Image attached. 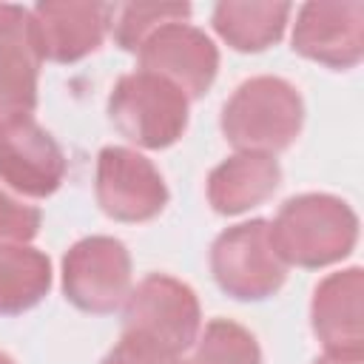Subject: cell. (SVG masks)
<instances>
[{"label":"cell","instance_id":"cell-7","mask_svg":"<svg viewBox=\"0 0 364 364\" xmlns=\"http://www.w3.org/2000/svg\"><path fill=\"white\" fill-rule=\"evenodd\" d=\"M94 196L114 222H151L168 205V185L159 168L136 148L105 145L97 154Z\"/></svg>","mask_w":364,"mask_h":364},{"label":"cell","instance_id":"cell-19","mask_svg":"<svg viewBox=\"0 0 364 364\" xmlns=\"http://www.w3.org/2000/svg\"><path fill=\"white\" fill-rule=\"evenodd\" d=\"M43 225L40 208L17 199L6 188H0V242H14V245H28Z\"/></svg>","mask_w":364,"mask_h":364},{"label":"cell","instance_id":"cell-20","mask_svg":"<svg viewBox=\"0 0 364 364\" xmlns=\"http://www.w3.org/2000/svg\"><path fill=\"white\" fill-rule=\"evenodd\" d=\"M100 364H173V358L151 338L122 330L119 341L105 353Z\"/></svg>","mask_w":364,"mask_h":364},{"label":"cell","instance_id":"cell-21","mask_svg":"<svg viewBox=\"0 0 364 364\" xmlns=\"http://www.w3.org/2000/svg\"><path fill=\"white\" fill-rule=\"evenodd\" d=\"M313 364H364V358H341V355H327V353H321Z\"/></svg>","mask_w":364,"mask_h":364},{"label":"cell","instance_id":"cell-9","mask_svg":"<svg viewBox=\"0 0 364 364\" xmlns=\"http://www.w3.org/2000/svg\"><path fill=\"white\" fill-rule=\"evenodd\" d=\"M293 51L318 65L344 71L364 57V3H304L293 23Z\"/></svg>","mask_w":364,"mask_h":364},{"label":"cell","instance_id":"cell-13","mask_svg":"<svg viewBox=\"0 0 364 364\" xmlns=\"http://www.w3.org/2000/svg\"><path fill=\"white\" fill-rule=\"evenodd\" d=\"M364 270L358 264L324 276L310 299V327L327 355L364 358Z\"/></svg>","mask_w":364,"mask_h":364},{"label":"cell","instance_id":"cell-18","mask_svg":"<svg viewBox=\"0 0 364 364\" xmlns=\"http://www.w3.org/2000/svg\"><path fill=\"white\" fill-rule=\"evenodd\" d=\"M191 6L188 3H128V6H114V20H111V34L114 43L122 51H139V46L165 23L173 20H188Z\"/></svg>","mask_w":364,"mask_h":364},{"label":"cell","instance_id":"cell-12","mask_svg":"<svg viewBox=\"0 0 364 364\" xmlns=\"http://www.w3.org/2000/svg\"><path fill=\"white\" fill-rule=\"evenodd\" d=\"M60 142L31 117L0 131V182L20 196L46 199L65 179Z\"/></svg>","mask_w":364,"mask_h":364},{"label":"cell","instance_id":"cell-14","mask_svg":"<svg viewBox=\"0 0 364 364\" xmlns=\"http://www.w3.org/2000/svg\"><path fill=\"white\" fill-rule=\"evenodd\" d=\"M282 185V165L270 154L236 151L208 173V202L222 216H239L267 202Z\"/></svg>","mask_w":364,"mask_h":364},{"label":"cell","instance_id":"cell-8","mask_svg":"<svg viewBox=\"0 0 364 364\" xmlns=\"http://www.w3.org/2000/svg\"><path fill=\"white\" fill-rule=\"evenodd\" d=\"M139 71L173 82L188 100H202L219 71L216 43L188 20L159 26L136 51Z\"/></svg>","mask_w":364,"mask_h":364},{"label":"cell","instance_id":"cell-16","mask_svg":"<svg viewBox=\"0 0 364 364\" xmlns=\"http://www.w3.org/2000/svg\"><path fill=\"white\" fill-rule=\"evenodd\" d=\"M51 290V262L31 245L0 242V316L37 307Z\"/></svg>","mask_w":364,"mask_h":364},{"label":"cell","instance_id":"cell-2","mask_svg":"<svg viewBox=\"0 0 364 364\" xmlns=\"http://www.w3.org/2000/svg\"><path fill=\"white\" fill-rule=\"evenodd\" d=\"M304 125V100L293 82L273 74H259L236 85L222 105L219 128L236 151L282 154Z\"/></svg>","mask_w":364,"mask_h":364},{"label":"cell","instance_id":"cell-4","mask_svg":"<svg viewBox=\"0 0 364 364\" xmlns=\"http://www.w3.org/2000/svg\"><path fill=\"white\" fill-rule=\"evenodd\" d=\"M210 273L236 301H264L287 279V264L270 242V222L250 219L222 230L210 245Z\"/></svg>","mask_w":364,"mask_h":364},{"label":"cell","instance_id":"cell-17","mask_svg":"<svg viewBox=\"0 0 364 364\" xmlns=\"http://www.w3.org/2000/svg\"><path fill=\"white\" fill-rule=\"evenodd\" d=\"M173 364H262V347L247 327L230 318H210Z\"/></svg>","mask_w":364,"mask_h":364},{"label":"cell","instance_id":"cell-22","mask_svg":"<svg viewBox=\"0 0 364 364\" xmlns=\"http://www.w3.org/2000/svg\"><path fill=\"white\" fill-rule=\"evenodd\" d=\"M0 364H14V358H11L9 353H3V350H0Z\"/></svg>","mask_w":364,"mask_h":364},{"label":"cell","instance_id":"cell-11","mask_svg":"<svg viewBox=\"0 0 364 364\" xmlns=\"http://www.w3.org/2000/svg\"><path fill=\"white\" fill-rule=\"evenodd\" d=\"M114 6L88 0H43L31 9L34 43L43 63H77L94 54L111 31Z\"/></svg>","mask_w":364,"mask_h":364},{"label":"cell","instance_id":"cell-1","mask_svg":"<svg viewBox=\"0 0 364 364\" xmlns=\"http://www.w3.org/2000/svg\"><path fill=\"white\" fill-rule=\"evenodd\" d=\"M270 242L287 267L318 270L353 253L358 216L333 193H299L290 196L270 222Z\"/></svg>","mask_w":364,"mask_h":364},{"label":"cell","instance_id":"cell-3","mask_svg":"<svg viewBox=\"0 0 364 364\" xmlns=\"http://www.w3.org/2000/svg\"><path fill=\"white\" fill-rule=\"evenodd\" d=\"M191 100L151 71L122 74L108 94V119L131 145L145 151L171 148L188 131Z\"/></svg>","mask_w":364,"mask_h":364},{"label":"cell","instance_id":"cell-10","mask_svg":"<svg viewBox=\"0 0 364 364\" xmlns=\"http://www.w3.org/2000/svg\"><path fill=\"white\" fill-rule=\"evenodd\" d=\"M40 65L31 9L0 3V131L34 117Z\"/></svg>","mask_w":364,"mask_h":364},{"label":"cell","instance_id":"cell-6","mask_svg":"<svg viewBox=\"0 0 364 364\" xmlns=\"http://www.w3.org/2000/svg\"><path fill=\"white\" fill-rule=\"evenodd\" d=\"M65 299L94 316L114 313L131 293V253L114 236H85L63 256Z\"/></svg>","mask_w":364,"mask_h":364},{"label":"cell","instance_id":"cell-15","mask_svg":"<svg viewBox=\"0 0 364 364\" xmlns=\"http://www.w3.org/2000/svg\"><path fill=\"white\" fill-rule=\"evenodd\" d=\"M293 14L290 3L267 0H222L213 6V31L233 51L256 54L276 46L284 37L287 20Z\"/></svg>","mask_w":364,"mask_h":364},{"label":"cell","instance_id":"cell-5","mask_svg":"<svg viewBox=\"0 0 364 364\" xmlns=\"http://www.w3.org/2000/svg\"><path fill=\"white\" fill-rule=\"evenodd\" d=\"M122 330L139 333L179 358L202 330L199 299L191 284L168 273H151L131 287L122 304Z\"/></svg>","mask_w":364,"mask_h":364}]
</instances>
